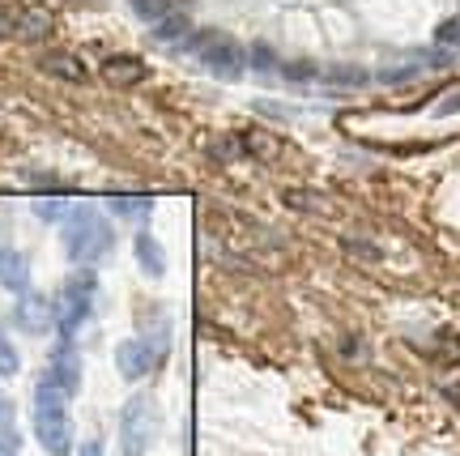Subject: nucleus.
Segmentation results:
<instances>
[{
  "mask_svg": "<svg viewBox=\"0 0 460 456\" xmlns=\"http://www.w3.org/2000/svg\"><path fill=\"white\" fill-rule=\"evenodd\" d=\"M119 210L137 218V213H149V201H119Z\"/></svg>",
  "mask_w": 460,
  "mask_h": 456,
  "instance_id": "obj_25",
  "label": "nucleus"
},
{
  "mask_svg": "<svg viewBox=\"0 0 460 456\" xmlns=\"http://www.w3.org/2000/svg\"><path fill=\"white\" fill-rule=\"evenodd\" d=\"M345 247H349V252H358V256H371V261H376L379 252L371 244H358V239H345Z\"/></svg>",
  "mask_w": 460,
  "mask_h": 456,
  "instance_id": "obj_24",
  "label": "nucleus"
},
{
  "mask_svg": "<svg viewBox=\"0 0 460 456\" xmlns=\"http://www.w3.org/2000/svg\"><path fill=\"white\" fill-rule=\"evenodd\" d=\"M132 252H137V264H141L149 277H163L166 273V252H163V244H158L149 230H141V235L132 239Z\"/></svg>",
  "mask_w": 460,
  "mask_h": 456,
  "instance_id": "obj_11",
  "label": "nucleus"
},
{
  "mask_svg": "<svg viewBox=\"0 0 460 456\" xmlns=\"http://www.w3.org/2000/svg\"><path fill=\"white\" fill-rule=\"evenodd\" d=\"M111 247H115V230L94 205H77V210L65 218V252L77 269L99 264Z\"/></svg>",
  "mask_w": 460,
  "mask_h": 456,
  "instance_id": "obj_1",
  "label": "nucleus"
},
{
  "mask_svg": "<svg viewBox=\"0 0 460 456\" xmlns=\"http://www.w3.org/2000/svg\"><path fill=\"white\" fill-rule=\"evenodd\" d=\"M17 26H22V13L13 4H0V39H13Z\"/></svg>",
  "mask_w": 460,
  "mask_h": 456,
  "instance_id": "obj_20",
  "label": "nucleus"
},
{
  "mask_svg": "<svg viewBox=\"0 0 460 456\" xmlns=\"http://www.w3.org/2000/svg\"><path fill=\"white\" fill-rule=\"evenodd\" d=\"M192 56H197V65L205 68V73H214V77H222V82H239L247 68V48L234 39V34L226 31H200L192 43Z\"/></svg>",
  "mask_w": 460,
  "mask_h": 456,
  "instance_id": "obj_3",
  "label": "nucleus"
},
{
  "mask_svg": "<svg viewBox=\"0 0 460 456\" xmlns=\"http://www.w3.org/2000/svg\"><path fill=\"white\" fill-rule=\"evenodd\" d=\"M94 299H99V277H94V269L68 273L65 291H60V303H56V328H60L65 342L94 316Z\"/></svg>",
  "mask_w": 460,
  "mask_h": 456,
  "instance_id": "obj_4",
  "label": "nucleus"
},
{
  "mask_svg": "<svg viewBox=\"0 0 460 456\" xmlns=\"http://www.w3.org/2000/svg\"><path fill=\"white\" fill-rule=\"evenodd\" d=\"M39 380L51 384V389H60L65 397H73V392L82 389V359H77L73 342H60L56 350H51V359H48V367H43Z\"/></svg>",
  "mask_w": 460,
  "mask_h": 456,
  "instance_id": "obj_6",
  "label": "nucleus"
},
{
  "mask_svg": "<svg viewBox=\"0 0 460 456\" xmlns=\"http://www.w3.org/2000/svg\"><path fill=\"white\" fill-rule=\"evenodd\" d=\"M435 39H439V48H460V17H447V22H439Z\"/></svg>",
  "mask_w": 460,
  "mask_h": 456,
  "instance_id": "obj_18",
  "label": "nucleus"
},
{
  "mask_svg": "<svg viewBox=\"0 0 460 456\" xmlns=\"http://www.w3.org/2000/svg\"><path fill=\"white\" fill-rule=\"evenodd\" d=\"M17 367H22V359H17V345L9 342V333L0 328V375H17Z\"/></svg>",
  "mask_w": 460,
  "mask_h": 456,
  "instance_id": "obj_16",
  "label": "nucleus"
},
{
  "mask_svg": "<svg viewBox=\"0 0 460 456\" xmlns=\"http://www.w3.org/2000/svg\"><path fill=\"white\" fill-rule=\"evenodd\" d=\"M128 9L137 17H146L149 26H154V22H163L166 13H188V9H192V0H128Z\"/></svg>",
  "mask_w": 460,
  "mask_h": 456,
  "instance_id": "obj_12",
  "label": "nucleus"
},
{
  "mask_svg": "<svg viewBox=\"0 0 460 456\" xmlns=\"http://www.w3.org/2000/svg\"><path fill=\"white\" fill-rule=\"evenodd\" d=\"M82 456H102V448H99V443H85Z\"/></svg>",
  "mask_w": 460,
  "mask_h": 456,
  "instance_id": "obj_26",
  "label": "nucleus"
},
{
  "mask_svg": "<svg viewBox=\"0 0 460 456\" xmlns=\"http://www.w3.org/2000/svg\"><path fill=\"white\" fill-rule=\"evenodd\" d=\"M158 440V406L149 397H132L119 414V443L124 456H146L149 443Z\"/></svg>",
  "mask_w": 460,
  "mask_h": 456,
  "instance_id": "obj_5",
  "label": "nucleus"
},
{
  "mask_svg": "<svg viewBox=\"0 0 460 456\" xmlns=\"http://www.w3.org/2000/svg\"><path fill=\"white\" fill-rule=\"evenodd\" d=\"M31 418H34V440L43 443V452H51V456L73 452V423H68V397L65 392L39 380V384H34Z\"/></svg>",
  "mask_w": 460,
  "mask_h": 456,
  "instance_id": "obj_2",
  "label": "nucleus"
},
{
  "mask_svg": "<svg viewBox=\"0 0 460 456\" xmlns=\"http://www.w3.org/2000/svg\"><path fill=\"white\" fill-rule=\"evenodd\" d=\"M22 39H31V43H43L51 34V13L48 9H31V13H22V26H17Z\"/></svg>",
  "mask_w": 460,
  "mask_h": 456,
  "instance_id": "obj_14",
  "label": "nucleus"
},
{
  "mask_svg": "<svg viewBox=\"0 0 460 456\" xmlns=\"http://www.w3.org/2000/svg\"><path fill=\"white\" fill-rule=\"evenodd\" d=\"M188 31H192L188 13H166L163 22H154V39H158V43H175V39H188Z\"/></svg>",
  "mask_w": 460,
  "mask_h": 456,
  "instance_id": "obj_15",
  "label": "nucleus"
},
{
  "mask_svg": "<svg viewBox=\"0 0 460 456\" xmlns=\"http://www.w3.org/2000/svg\"><path fill=\"white\" fill-rule=\"evenodd\" d=\"M17 325L26 328V333H48V328H56V303H48L43 294H22Z\"/></svg>",
  "mask_w": 460,
  "mask_h": 456,
  "instance_id": "obj_9",
  "label": "nucleus"
},
{
  "mask_svg": "<svg viewBox=\"0 0 460 456\" xmlns=\"http://www.w3.org/2000/svg\"><path fill=\"white\" fill-rule=\"evenodd\" d=\"M149 77V65L141 56H107L102 60V82L119 85V90H132V85H141Z\"/></svg>",
  "mask_w": 460,
  "mask_h": 456,
  "instance_id": "obj_8",
  "label": "nucleus"
},
{
  "mask_svg": "<svg viewBox=\"0 0 460 456\" xmlns=\"http://www.w3.org/2000/svg\"><path fill=\"white\" fill-rule=\"evenodd\" d=\"M247 60H256V68H273V65H278V60H273V51L264 48V43H256V48H252V56H247Z\"/></svg>",
  "mask_w": 460,
  "mask_h": 456,
  "instance_id": "obj_21",
  "label": "nucleus"
},
{
  "mask_svg": "<svg viewBox=\"0 0 460 456\" xmlns=\"http://www.w3.org/2000/svg\"><path fill=\"white\" fill-rule=\"evenodd\" d=\"M0 286L13 294H26V286H31V264L17 247H0Z\"/></svg>",
  "mask_w": 460,
  "mask_h": 456,
  "instance_id": "obj_10",
  "label": "nucleus"
},
{
  "mask_svg": "<svg viewBox=\"0 0 460 456\" xmlns=\"http://www.w3.org/2000/svg\"><path fill=\"white\" fill-rule=\"evenodd\" d=\"M281 73H286L290 82H315V77H320V68L307 65V60H295V65H281Z\"/></svg>",
  "mask_w": 460,
  "mask_h": 456,
  "instance_id": "obj_19",
  "label": "nucleus"
},
{
  "mask_svg": "<svg viewBox=\"0 0 460 456\" xmlns=\"http://www.w3.org/2000/svg\"><path fill=\"white\" fill-rule=\"evenodd\" d=\"M158 362H163V345H149L146 337L119 342V350H115V367H119L124 380H141V375H149Z\"/></svg>",
  "mask_w": 460,
  "mask_h": 456,
  "instance_id": "obj_7",
  "label": "nucleus"
},
{
  "mask_svg": "<svg viewBox=\"0 0 460 456\" xmlns=\"http://www.w3.org/2000/svg\"><path fill=\"white\" fill-rule=\"evenodd\" d=\"M447 103H439V107H435V115H452L460 107V90H452V94H444Z\"/></svg>",
  "mask_w": 460,
  "mask_h": 456,
  "instance_id": "obj_23",
  "label": "nucleus"
},
{
  "mask_svg": "<svg viewBox=\"0 0 460 456\" xmlns=\"http://www.w3.org/2000/svg\"><path fill=\"white\" fill-rule=\"evenodd\" d=\"M320 77H324V82H337V85H362L367 82L362 68H320Z\"/></svg>",
  "mask_w": 460,
  "mask_h": 456,
  "instance_id": "obj_17",
  "label": "nucleus"
},
{
  "mask_svg": "<svg viewBox=\"0 0 460 456\" xmlns=\"http://www.w3.org/2000/svg\"><path fill=\"white\" fill-rule=\"evenodd\" d=\"M43 73H51V77H65V82H73V85L85 82L82 60H77V56H68V51H56V56H48V60H43Z\"/></svg>",
  "mask_w": 460,
  "mask_h": 456,
  "instance_id": "obj_13",
  "label": "nucleus"
},
{
  "mask_svg": "<svg viewBox=\"0 0 460 456\" xmlns=\"http://www.w3.org/2000/svg\"><path fill=\"white\" fill-rule=\"evenodd\" d=\"M17 452V435L9 426H0V456H13Z\"/></svg>",
  "mask_w": 460,
  "mask_h": 456,
  "instance_id": "obj_22",
  "label": "nucleus"
}]
</instances>
